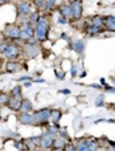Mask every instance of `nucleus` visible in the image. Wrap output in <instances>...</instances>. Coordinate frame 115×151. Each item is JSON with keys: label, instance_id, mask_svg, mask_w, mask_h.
Instances as JSON below:
<instances>
[{"label": "nucleus", "instance_id": "f3484780", "mask_svg": "<svg viewBox=\"0 0 115 151\" xmlns=\"http://www.w3.org/2000/svg\"><path fill=\"white\" fill-rule=\"evenodd\" d=\"M21 111L29 113L32 110V102L29 99H21Z\"/></svg>", "mask_w": 115, "mask_h": 151}, {"label": "nucleus", "instance_id": "7ed1b4c3", "mask_svg": "<svg viewBox=\"0 0 115 151\" xmlns=\"http://www.w3.org/2000/svg\"><path fill=\"white\" fill-rule=\"evenodd\" d=\"M1 50L4 53L5 57L11 58V60H15V58L19 57L20 55V49L16 47L15 44H8V45H3L1 47Z\"/></svg>", "mask_w": 115, "mask_h": 151}, {"label": "nucleus", "instance_id": "4be33fe9", "mask_svg": "<svg viewBox=\"0 0 115 151\" xmlns=\"http://www.w3.org/2000/svg\"><path fill=\"white\" fill-rule=\"evenodd\" d=\"M11 96L15 97V98H20V97H21V86L20 85H16L15 88L11 90Z\"/></svg>", "mask_w": 115, "mask_h": 151}, {"label": "nucleus", "instance_id": "7c9ffc66", "mask_svg": "<svg viewBox=\"0 0 115 151\" xmlns=\"http://www.w3.org/2000/svg\"><path fill=\"white\" fill-rule=\"evenodd\" d=\"M106 91H110V93H115V88H111V86H107V83L105 85Z\"/></svg>", "mask_w": 115, "mask_h": 151}, {"label": "nucleus", "instance_id": "f704fd0d", "mask_svg": "<svg viewBox=\"0 0 115 151\" xmlns=\"http://www.w3.org/2000/svg\"><path fill=\"white\" fill-rule=\"evenodd\" d=\"M61 93H64V94H70V90H68V89H65V90H61Z\"/></svg>", "mask_w": 115, "mask_h": 151}, {"label": "nucleus", "instance_id": "423d86ee", "mask_svg": "<svg viewBox=\"0 0 115 151\" xmlns=\"http://www.w3.org/2000/svg\"><path fill=\"white\" fill-rule=\"evenodd\" d=\"M74 147H76L77 151H90L95 150L97 145H95L94 141H90V139H79Z\"/></svg>", "mask_w": 115, "mask_h": 151}, {"label": "nucleus", "instance_id": "412c9836", "mask_svg": "<svg viewBox=\"0 0 115 151\" xmlns=\"http://www.w3.org/2000/svg\"><path fill=\"white\" fill-rule=\"evenodd\" d=\"M91 25H95V27L102 28L103 27V17L102 16H94V17L91 19Z\"/></svg>", "mask_w": 115, "mask_h": 151}, {"label": "nucleus", "instance_id": "2eb2a0df", "mask_svg": "<svg viewBox=\"0 0 115 151\" xmlns=\"http://www.w3.org/2000/svg\"><path fill=\"white\" fill-rule=\"evenodd\" d=\"M60 13L61 16L64 17H71V8H70V4H64L60 7Z\"/></svg>", "mask_w": 115, "mask_h": 151}, {"label": "nucleus", "instance_id": "c9c22d12", "mask_svg": "<svg viewBox=\"0 0 115 151\" xmlns=\"http://www.w3.org/2000/svg\"><path fill=\"white\" fill-rule=\"evenodd\" d=\"M5 3H8V0H0V5L5 4Z\"/></svg>", "mask_w": 115, "mask_h": 151}, {"label": "nucleus", "instance_id": "6e6552de", "mask_svg": "<svg viewBox=\"0 0 115 151\" xmlns=\"http://www.w3.org/2000/svg\"><path fill=\"white\" fill-rule=\"evenodd\" d=\"M4 35L8 39L17 40V39H20V28L16 25H8L7 29L4 31Z\"/></svg>", "mask_w": 115, "mask_h": 151}, {"label": "nucleus", "instance_id": "1a4fd4ad", "mask_svg": "<svg viewBox=\"0 0 115 151\" xmlns=\"http://www.w3.org/2000/svg\"><path fill=\"white\" fill-rule=\"evenodd\" d=\"M19 122H20L21 125H33L34 118H33V115L29 114V113L23 111L20 115H19Z\"/></svg>", "mask_w": 115, "mask_h": 151}, {"label": "nucleus", "instance_id": "ea45409f", "mask_svg": "<svg viewBox=\"0 0 115 151\" xmlns=\"http://www.w3.org/2000/svg\"><path fill=\"white\" fill-rule=\"evenodd\" d=\"M0 68H1V60H0Z\"/></svg>", "mask_w": 115, "mask_h": 151}, {"label": "nucleus", "instance_id": "e433bc0d", "mask_svg": "<svg viewBox=\"0 0 115 151\" xmlns=\"http://www.w3.org/2000/svg\"><path fill=\"white\" fill-rule=\"evenodd\" d=\"M31 85H32L31 82H25V83H24V86H25V88H29V86H31Z\"/></svg>", "mask_w": 115, "mask_h": 151}, {"label": "nucleus", "instance_id": "bb28decb", "mask_svg": "<svg viewBox=\"0 0 115 151\" xmlns=\"http://www.w3.org/2000/svg\"><path fill=\"white\" fill-rule=\"evenodd\" d=\"M33 3L37 8H45V0H34Z\"/></svg>", "mask_w": 115, "mask_h": 151}, {"label": "nucleus", "instance_id": "ddd939ff", "mask_svg": "<svg viewBox=\"0 0 115 151\" xmlns=\"http://www.w3.org/2000/svg\"><path fill=\"white\" fill-rule=\"evenodd\" d=\"M31 12V4L28 1H23L17 5V13L19 15H28Z\"/></svg>", "mask_w": 115, "mask_h": 151}, {"label": "nucleus", "instance_id": "6ab92c4d", "mask_svg": "<svg viewBox=\"0 0 115 151\" xmlns=\"http://www.w3.org/2000/svg\"><path fill=\"white\" fill-rule=\"evenodd\" d=\"M50 119L53 121L54 125H57L58 121L61 119V111L60 110H52V113H50Z\"/></svg>", "mask_w": 115, "mask_h": 151}, {"label": "nucleus", "instance_id": "2f4dec72", "mask_svg": "<svg viewBox=\"0 0 115 151\" xmlns=\"http://www.w3.org/2000/svg\"><path fill=\"white\" fill-rule=\"evenodd\" d=\"M58 23H60V24H66V23H68V20H66V17H64V16H62V17L58 20Z\"/></svg>", "mask_w": 115, "mask_h": 151}, {"label": "nucleus", "instance_id": "a878e982", "mask_svg": "<svg viewBox=\"0 0 115 151\" xmlns=\"http://www.w3.org/2000/svg\"><path fill=\"white\" fill-rule=\"evenodd\" d=\"M39 20V15L37 13H29V23H36Z\"/></svg>", "mask_w": 115, "mask_h": 151}, {"label": "nucleus", "instance_id": "c756f323", "mask_svg": "<svg viewBox=\"0 0 115 151\" xmlns=\"http://www.w3.org/2000/svg\"><path fill=\"white\" fill-rule=\"evenodd\" d=\"M58 133L61 134V137H65V138H69V135H68V133H66L65 129H60V130H58Z\"/></svg>", "mask_w": 115, "mask_h": 151}, {"label": "nucleus", "instance_id": "f8f14e48", "mask_svg": "<svg viewBox=\"0 0 115 151\" xmlns=\"http://www.w3.org/2000/svg\"><path fill=\"white\" fill-rule=\"evenodd\" d=\"M8 107L13 111H19L21 109V99L20 98H15V97H11L9 101H8Z\"/></svg>", "mask_w": 115, "mask_h": 151}, {"label": "nucleus", "instance_id": "a19ab883", "mask_svg": "<svg viewBox=\"0 0 115 151\" xmlns=\"http://www.w3.org/2000/svg\"><path fill=\"white\" fill-rule=\"evenodd\" d=\"M32 1H34V0H32Z\"/></svg>", "mask_w": 115, "mask_h": 151}, {"label": "nucleus", "instance_id": "4468645a", "mask_svg": "<svg viewBox=\"0 0 115 151\" xmlns=\"http://www.w3.org/2000/svg\"><path fill=\"white\" fill-rule=\"evenodd\" d=\"M65 138H54L52 142V149L53 150H64L65 149Z\"/></svg>", "mask_w": 115, "mask_h": 151}, {"label": "nucleus", "instance_id": "c85d7f7f", "mask_svg": "<svg viewBox=\"0 0 115 151\" xmlns=\"http://www.w3.org/2000/svg\"><path fill=\"white\" fill-rule=\"evenodd\" d=\"M56 77H57L58 80H64V78H65V73H64V72H56Z\"/></svg>", "mask_w": 115, "mask_h": 151}, {"label": "nucleus", "instance_id": "20e7f679", "mask_svg": "<svg viewBox=\"0 0 115 151\" xmlns=\"http://www.w3.org/2000/svg\"><path fill=\"white\" fill-rule=\"evenodd\" d=\"M33 35H34V29H33V27H32V23L24 21L20 28V39L26 41V40H29Z\"/></svg>", "mask_w": 115, "mask_h": 151}, {"label": "nucleus", "instance_id": "0eeeda50", "mask_svg": "<svg viewBox=\"0 0 115 151\" xmlns=\"http://www.w3.org/2000/svg\"><path fill=\"white\" fill-rule=\"evenodd\" d=\"M23 52H24V55H25L26 57L34 58V57H36V56L40 53V50H39V48H37L36 44H31V42H26L25 47H24V49H23Z\"/></svg>", "mask_w": 115, "mask_h": 151}, {"label": "nucleus", "instance_id": "a211bd4d", "mask_svg": "<svg viewBox=\"0 0 115 151\" xmlns=\"http://www.w3.org/2000/svg\"><path fill=\"white\" fill-rule=\"evenodd\" d=\"M86 32H87V35L93 36V35H98L99 32H102V28L95 27V25H89V27H86Z\"/></svg>", "mask_w": 115, "mask_h": 151}, {"label": "nucleus", "instance_id": "f257e3e1", "mask_svg": "<svg viewBox=\"0 0 115 151\" xmlns=\"http://www.w3.org/2000/svg\"><path fill=\"white\" fill-rule=\"evenodd\" d=\"M48 32H49V24L45 17H39L36 21V28H34V36H36L37 41H45L48 37Z\"/></svg>", "mask_w": 115, "mask_h": 151}, {"label": "nucleus", "instance_id": "72a5a7b5", "mask_svg": "<svg viewBox=\"0 0 115 151\" xmlns=\"http://www.w3.org/2000/svg\"><path fill=\"white\" fill-rule=\"evenodd\" d=\"M65 150H76V147L71 146V145H68V146L65 145Z\"/></svg>", "mask_w": 115, "mask_h": 151}, {"label": "nucleus", "instance_id": "9d476101", "mask_svg": "<svg viewBox=\"0 0 115 151\" xmlns=\"http://www.w3.org/2000/svg\"><path fill=\"white\" fill-rule=\"evenodd\" d=\"M103 27L106 28V31L115 32V16H106V17H103Z\"/></svg>", "mask_w": 115, "mask_h": 151}, {"label": "nucleus", "instance_id": "58836bf2", "mask_svg": "<svg viewBox=\"0 0 115 151\" xmlns=\"http://www.w3.org/2000/svg\"><path fill=\"white\" fill-rule=\"evenodd\" d=\"M79 76H81V77H85V76H86V72H85V70H84V72H82V73H81V74H79Z\"/></svg>", "mask_w": 115, "mask_h": 151}, {"label": "nucleus", "instance_id": "cd10ccee", "mask_svg": "<svg viewBox=\"0 0 115 151\" xmlns=\"http://www.w3.org/2000/svg\"><path fill=\"white\" fill-rule=\"evenodd\" d=\"M95 106H103V96H99L95 101Z\"/></svg>", "mask_w": 115, "mask_h": 151}, {"label": "nucleus", "instance_id": "aec40b11", "mask_svg": "<svg viewBox=\"0 0 115 151\" xmlns=\"http://www.w3.org/2000/svg\"><path fill=\"white\" fill-rule=\"evenodd\" d=\"M73 49L76 50L77 53H79V55H82L84 53V50H85V44L82 41H76L73 44Z\"/></svg>", "mask_w": 115, "mask_h": 151}, {"label": "nucleus", "instance_id": "9b49d317", "mask_svg": "<svg viewBox=\"0 0 115 151\" xmlns=\"http://www.w3.org/2000/svg\"><path fill=\"white\" fill-rule=\"evenodd\" d=\"M52 142H53V135L46 131L44 135H41V143H40V146L44 147V149H49V147H52Z\"/></svg>", "mask_w": 115, "mask_h": 151}, {"label": "nucleus", "instance_id": "39448f33", "mask_svg": "<svg viewBox=\"0 0 115 151\" xmlns=\"http://www.w3.org/2000/svg\"><path fill=\"white\" fill-rule=\"evenodd\" d=\"M70 8H71V17L79 20L82 17V12H84V5H82L81 0H73L70 3Z\"/></svg>", "mask_w": 115, "mask_h": 151}, {"label": "nucleus", "instance_id": "393cba45", "mask_svg": "<svg viewBox=\"0 0 115 151\" xmlns=\"http://www.w3.org/2000/svg\"><path fill=\"white\" fill-rule=\"evenodd\" d=\"M31 142L34 145V146H40V143H41V137H32Z\"/></svg>", "mask_w": 115, "mask_h": 151}, {"label": "nucleus", "instance_id": "5701e85b", "mask_svg": "<svg viewBox=\"0 0 115 151\" xmlns=\"http://www.w3.org/2000/svg\"><path fill=\"white\" fill-rule=\"evenodd\" d=\"M11 97L5 93H0V105H7Z\"/></svg>", "mask_w": 115, "mask_h": 151}, {"label": "nucleus", "instance_id": "dca6fc26", "mask_svg": "<svg viewBox=\"0 0 115 151\" xmlns=\"http://www.w3.org/2000/svg\"><path fill=\"white\" fill-rule=\"evenodd\" d=\"M19 69V63H16V61H8L7 64H5V70L7 72H11V73H13V72H16Z\"/></svg>", "mask_w": 115, "mask_h": 151}, {"label": "nucleus", "instance_id": "473e14b6", "mask_svg": "<svg viewBox=\"0 0 115 151\" xmlns=\"http://www.w3.org/2000/svg\"><path fill=\"white\" fill-rule=\"evenodd\" d=\"M71 76H73V77H76V76H77V68H76V66H73V68H71Z\"/></svg>", "mask_w": 115, "mask_h": 151}, {"label": "nucleus", "instance_id": "4c0bfd02", "mask_svg": "<svg viewBox=\"0 0 115 151\" xmlns=\"http://www.w3.org/2000/svg\"><path fill=\"white\" fill-rule=\"evenodd\" d=\"M91 88H95V89H99L101 86L99 85H91Z\"/></svg>", "mask_w": 115, "mask_h": 151}, {"label": "nucleus", "instance_id": "b1692460", "mask_svg": "<svg viewBox=\"0 0 115 151\" xmlns=\"http://www.w3.org/2000/svg\"><path fill=\"white\" fill-rule=\"evenodd\" d=\"M46 131H48L49 134H52L53 137H54L56 134L58 133V129H57V126H54V127H53V126H48V130H46Z\"/></svg>", "mask_w": 115, "mask_h": 151}, {"label": "nucleus", "instance_id": "f03ea898", "mask_svg": "<svg viewBox=\"0 0 115 151\" xmlns=\"http://www.w3.org/2000/svg\"><path fill=\"white\" fill-rule=\"evenodd\" d=\"M50 113H52V110H49V109H41V110L34 111L33 113L34 123H37V125H45L50 119Z\"/></svg>", "mask_w": 115, "mask_h": 151}]
</instances>
